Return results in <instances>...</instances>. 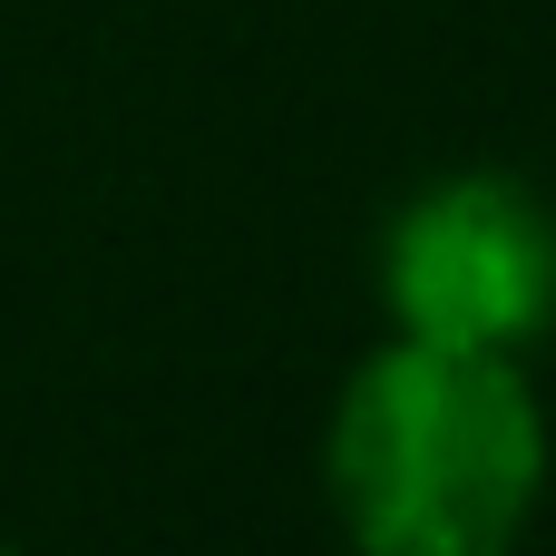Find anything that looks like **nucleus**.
I'll return each mask as SVG.
<instances>
[{
  "instance_id": "obj_1",
  "label": "nucleus",
  "mask_w": 556,
  "mask_h": 556,
  "mask_svg": "<svg viewBox=\"0 0 556 556\" xmlns=\"http://www.w3.org/2000/svg\"><path fill=\"white\" fill-rule=\"evenodd\" d=\"M323 489L371 556H498L547 489L528 371L401 332L352 371L323 440Z\"/></svg>"
},
{
  "instance_id": "obj_2",
  "label": "nucleus",
  "mask_w": 556,
  "mask_h": 556,
  "mask_svg": "<svg viewBox=\"0 0 556 556\" xmlns=\"http://www.w3.org/2000/svg\"><path fill=\"white\" fill-rule=\"evenodd\" d=\"M381 303L410 342L528 362L556 332V215L518 176H440L381 235Z\"/></svg>"
}]
</instances>
